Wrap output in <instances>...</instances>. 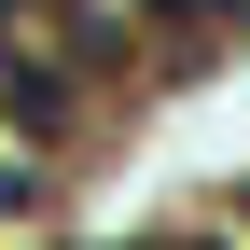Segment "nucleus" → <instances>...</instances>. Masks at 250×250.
Masks as SVG:
<instances>
[{"instance_id":"obj_1","label":"nucleus","mask_w":250,"mask_h":250,"mask_svg":"<svg viewBox=\"0 0 250 250\" xmlns=\"http://www.w3.org/2000/svg\"><path fill=\"white\" fill-rule=\"evenodd\" d=\"M153 14H167V28H195V14H250V0H153Z\"/></svg>"}]
</instances>
